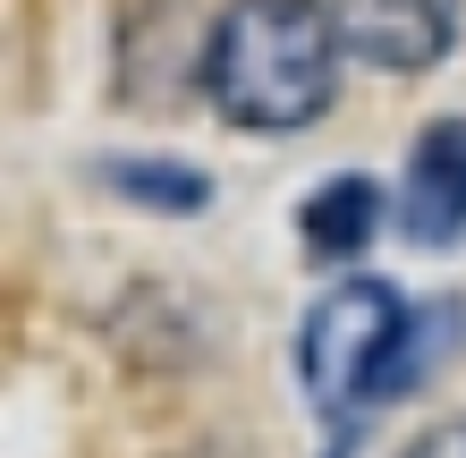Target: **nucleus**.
<instances>
[{
    "label": "nucleus",
    "mask_w": 466,
    "mask_h": 458,
    "mask_svg": "<svg viewBox=\"0 0 466 458\" xmlns=\"http://www.w3.org/2000/svg\"><path fill=\"white\" fill-rule=\"evenodd\" d=\"M339 60L348 51L322 0H229L204 43V94L255 137H289L331 111Z\"/></svg>",
    "instance_id": "f257e3e1"
},
{
    "label": "nucleus",
    "mask_w": 466,
    "mask_h": 458,
    "mask_svg": "<svg viewBox=\"0 0 466 458\" xmlns=\"http://www.w3.org/2000/svg\"><path fill=\"white\" fill-rule=\"evenodd\" d=\"M466 306H407L390 280H339L322 289L306 331H297V382L314 391V408H390L424 382V365L458 340Z\"/></svg>",
    "instance_id": "f03ea898"
},
{
    "label": "nucleus",
    "mask_w": 466,
    "mask_h": 458,
    "mask_svg": "<svg viewBox=\"0 0 466 458\" xmlns=\"http://www.w3.org/2000/svg\"><path fill=\"white\" fill-rule=\"evenodd\" d=\"M331 25L348 60L416 76L458 43V0H331Z\"/></svg>",
    "instance_id": "7ed1b4c3"
},
{
    "label": "nucleus",
    "mask_w": 466,
    "mask_h": 458,
    "mask_svg": "<svg viewBox=\"0 0 466 458\" xmlns=\"http://www.w3.org/2000/svg\"><path fill=\"white\" fill-rule=\"evenodd\" d=\"M399 229L416 247H450L466 238V119L424 127L407 153V187H399Z\"/></svg>",
    "instance_id": "20e7f679"
},
{
    "label": "nucleus",
    "mask_w": 466,
    "mask_h": 458,
    "mask_svg": "<svg viewBox=\"0 0 466 458\" xmlns=\"http://www.w3.org/2000/svg\"><path fill=\"white\" fill-rule=\"evenodd\" d=\"M373 229H381V187L356 178V170L322 178L314 196L297 204V238H306L314 263H356V255L373 247Z\"/></svg>",
    "instance_id": "39448f33"
},
{
    "label": "nucleus",
    "mask_w": 466,
    "mask_h": 458,
    "mask_svg": "<svg viewBox=\"0 0 466 458\" xmlns=\"http://www.w3.org/2000/svg\"><path fill=\"white\" fill-rule=\"evenodd\" d=\"M102 178H111L127 204H153V212H204L212 204V178L178 170V161H111Z\"/></svg>",
    "instance_id": "423d86ee"
},
{
    "label": "nucleus",
    "mask_w": 466,
    "mask_h": 458,
    "mask_svg": "<svg viewBox=\"0 0 466 458\" xmlns=\"http://www.w3.org/2000/svg\"><path fill=\"white\" fill-rule=\"evenodd\" d=\"M407 458H466V416H450V424H432L424 442H407Z\"/></svg>",
    "instance_id": "0eeeda50"
}]
</instances>
